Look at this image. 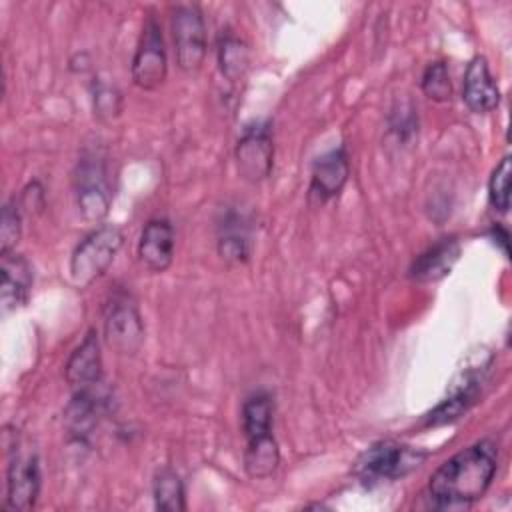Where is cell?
Masks as SVG:
<instances>
[{"instance_id":"cell-1","label":"cell","mask_w":512,"mask_h":512,"mask_svg":"<svg viewBox=\"0 0 512 512\" xmlns=\"http://www.w3.org/2000/svg\"><path fill=\"white\" fill-rule=\"evenodd\" d=\"M498 466V448L490 438L478 440L442 462L430 476L426 498L432 508H466L486 494Z\"/></svg>"},{"instance_id":"cell-2","label":"cell","mask_w":512,"mask_h":512,"mask_svg":"<svg viewBox=\"0 0 512 512\" xmlns=\"http://www.w3.org/2000/svg\"><path fill=\"white\" fill-rule=\"evenodd\" d=\"M426 456L428 452L400 444L396 440H380L360 454L354 466V474L366 486L394 482L416 470L426 460Z\"/></svg>"},{"instance_id":"cell-3","label":"cell","mask_w":512,"mask_h":512,"mask_svg":"<svg viewBox=\"0 0 512 512\" xmlns=\"http://www.w3.org/2000/svg\"><path fill=\"white\" fill-rule=\"evenodd\" d=\"M124 234L118 226L104 224L86 234L70 256V280L76 288L94 284L112 266L122 248Z\"/></svg>"},{"instance_id":"cell-4","label":"cell","mask_w":512,"mask_h":512,"mask_svg":"<svg viewBox=\"0 0 512 512\" xmlns=\"http://www.w3.org/2000/svg\"><path fill=\"white\" fill-rule=\"evenodd\" d=\"M74 196L80 216L98 224L106 218L112 202V188L108 178L106 158L98 150H86L74 172Z\"/></svg>"},{"instance_id":"cell-5","label":"cell","mask_w":512,"mask_h":512,"mask_svg":"<svg viewBox=\"0 0 512 512\" xmlns=\"http://www.w3.org/2000/svg\"><path fill=\"white\" fill-rule=\"evenodd\" d=\"M144 338V322L134 298L126 292H114L104 308L106 344L122 356H134Z\"/></svg>"},{"instance_id":"cell-6","label":"cell","mask_w":512,"mask_h":512,"mask_svg":"<svg viewBox=\"0 0 512 512\" xmlns=\"http://www.w3.org/2000/svg\"><path fill=\"white\" fill-rule=\"evenodd\" d=\"M174 56L182 72H194L206 58V22L198 4H178L170 16Z\"/></svg>"},{"instance_id":"cell-7","label":"cell","mask_w":512,"mask_h":512,"mask_svg":"<svg viewBox=\"0 0 512 512\" xmlns=\"http://www.w3.org/2000/svg\"><path fill=\"white\" fill-rule=\"evenodd\" d=\"M132 82L142 90L158 88L168 74V58L158 20L148 14L142 26V34L130 66Z\"/></svg>"},{"instance_id":"cell-8","label":"cell","mask_w":512,"mask_h":512,"mask_svg":"<svg viewBox=\"0 0 512 512\" xmlns=\"http://www.w3.org/2000/svg\"><path fill=\"white\" fill-rule=\"evenodd\" d=\"M236 168L242 180L258 184L266 180L274 166V140L266 122H256L244 128L234 148Z\"/></svg>"},{"instance_id":"cell-9","label":"cell","mask_w":512,"mask_h":512,"mask_svg":"<svg viewBox=\"0 0 512 512\" xmlns=\"http://www.w3.org/2000/svg\"><path fill=\"white\" fill-rule=\"evenodd\" d=\"M42 474L40 462L34 452H18L14 446V454L10 456L6 468V502L4 510L28 512L36 506L40 494Z\"/></svg>"},{"instance_id":"cell-10","label":"cell","mask_w":512,"mask_h":512,"mask_svg":"<svg viewBox=\"0 0 512 512\" xmlns=\"http://www.w3.org/2000/svg\"><path fill=\"white\" fill-rule=\"evenodd\" d=\"M0 276L2 312L10 314L26 306L34 286V270L28 258L16 252L0 254Z\"/></svg>"},{"instance_id":"cell-11","label":"cell","mask_w":512,"mask_h":512,"mask_svg":"<svg viewBox=\"0 0 512 512\" xmlns=\"http://www.w3.org/2000/svg\"><path fill=\"white\" fill-rule=\"evenodd\" d=\"M350 176V164L344 146L332 148L318 156L310 172V196L318 202H328L336 198L346 186Z\"/></svg>"},{"instance_id":"cell-12","label":"cell","mask_w":512,"mask_h":512,"mask_svg":"<svg viewBox=\"0 0 512 512\" xmlns=\"http://www.w3.org/2000/svg\"><path fill=\"white\" fill-rule=\"evenodd\" d=\"M138 260L150 272H164L174 260V226L166 218H152L138 238Z\"/></svg>"},{"instance_id":"cell-13","label":"cell","mask_w":512,"mask_h":512,"mask_svg":"<svg viewBox=\"0 0 512 512\" xmlns=\"http://www.w3.org/2000/svg\"><path fill=\"white\" fill-rule=\"evenodd\" d=\"M64 378L72 390H84L102 382V354L96 330H88L84 340L70 352L64 364Z\"/></svg>"},{"instance_id":"cell-14","label":"cell","mask_w":512,"mask_h":512,"mask_svg":"<svg viewBox=\"0 0 512 512\" xmlns=\"http://www.w3.org/2000/svg\"><path fill=\"white\" fill-rule=\"evenodd\" d=\"M462 100L474 114L492 112L500 104V90L484 56H474L468 62L462 80Z\"/></svg>"},{"instance_id":"cell-15","label":"cell","mask_w":512,"mask_h":512,"mask_svg":"<svg viewBox=\"0 0 512 512\" xmlns=\"http://www.w3.org/2000/svg\"><path fill=\"white\" fill-rule=\"evenodd\" d=\"M460 258V242L456 238H440L428 246L410 266V278L416 282H438L450 274Z\"/></svg>"},{"instance_id":"cell-16","label":"cell","mask_w":512,"mask_h":512,"mask_svg":"<svg viewBox=\"0 0 512 512\" xmlns=\"http://www.w3.org/2000/svg\"><path fill=\"white\" fill-rule=\"evenodd\" d=\"M108 396L102 392L100 384L84 390H74L72 402L66 408L68 430L76 438H86L90 430L98 424V416L104 412Z\"/></svg>"},{"instance_id":"cell-17","label":"cell","mask_w":512,"mask_h":512,"mask_svg":"<svg viewBox=\"0 0 512 512\" xmlns=\"http://www.w3.org/2000/svg\"><path fill=\"white\" fill-rule=\"evenodd\" d=\"M480 378L466 372L456 386H452L448 398H444L432 412L426 414V426H442L458 420L478 398L480 392Z\"/></svg>"},{"instance_id":"cell-18","label":"cell","mask_w":512,"mask_h":512,"mask_svg":"<svg viewBox=\"0 0 512 512\" xmlns=\"http://www.w3.org/2000/svg\"><path fill=\"white\" fill-rule=\"evenodd\" d=\"M218 254L230 264H242L250 256V234L244 218L236 212H226L218 224Z\"/></svg>"},{"instance_id":"cell-19","label":"cell","mask_w":512,"mask_h":512,"mask_svg":"<svg viewBox=\"0 0 512 512\" xmlns=\"http://www.w3.org/2000/svg\"><path fill=\"white\" fill-rule=\"evenodd\" d=\"M278 464H280V450L272 432L246 438L244 470L250 478H256V480L268 478L274 474Z\"/></svg>"},{"instance_id":"cell-20","label":"cell","mask_w":512,"mask_h":512,"mask_svg":"<svg viewBox=\"0 0 512 512\" xmlns=\"http://www.w3.org/2000/svg\"><path fill=\"white\" fill-rule=\"evenodd\" d=\"M218 68L228 82L244 80L250 68V48L248 44L232 34L230 30H222L218 40Z\"/></svg>"},{"instance_id":"cell-21","label":"cell","mask_w":512,"mask_h":512,"mask_svg":"<svg viewBox=\"0 0 512 512\" xmlns=\"http://www.w3.org/2000/svg\"><path fill=\"white\" fill-rule=\"evenodd\" d=\"M154 506L162 512H184L186 510V492L180 476L170 466L156 470L152 482Z\"/></svg>"},{"instance_id":"cell-22","label":"cell","mask_w":512,"mask_h":512,"mask_svg":"<svg viewBox=\"0 0 512 512\" xmlns=\"http://www.w3.org/2000/svg\"><path fill=\"white\" fill-rule=\"evenodd\" d=\"M274 402L268 392H256L242 404V432L246 438L272 432Z\"/></svg>"},{"instance_id":"cell-23","label":"cell","mask_w":512,"mask_h":512,"mask_svg":"<svg viewBox=\"0 0 512 512\" xmlns=\"http://www.w3.org/2000/svg\"><path fill=\"white\" fill-rule=\"evenodd\" d=\"M420 88L434 102H448L450 100L452 80H450V72H448V66H446L444 60H434L424 68Z\"/></svg>"},{"instance_id":"cell-24","label":"cell","mask_w":512,"mask_h":512,"mask_svg":"<svg viewBox=\"0 0 512 512\" xmlns=\"http://www.w3.org/2000/svg\"><path fill=\"white\" fill-rule=\"evenodd\" d=\"M488 200L494 210L506 214L510 208V156H504L490 174Z\"/></svg>"},{"instance_id":"cell-25","label":"cell","mask_w":512,"mask_h":512,"mask_svg":"<svg viewBox=\"0 0 512 512\" xmlns=\"http://www.w3.org/2000/svg\"><path fill=\"white\" fill-rule=\"evenodd\" d=\"M22 236V208L16 200H8L2 206L0 218V254L14 252Z\"/></svg>"},{"instance_id":"cell-26","label":"cell","mask_w":512,"mask_h":512,"mask_svg":"<svg viewBox=\"0 0 512 512\" xmlns=\"http://www.w3.org/2000/svg\"><path fill=\"white\" fill-rule=\"evenodd\" d=\"M94 110H96V116L102 118V120L118 116L120 110H122L120 92L110 84L98 82L94 86Z\"/></svg>"}]
</instances>
